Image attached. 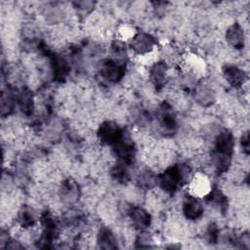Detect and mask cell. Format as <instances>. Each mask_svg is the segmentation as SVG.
I'll return each instance as SVG.
<instances>
[{"label": "cell", "mask_w": 250, "mask_h": 250, "mask_svg": "<svg viewBox=\"0 0 250 250\" xmlns=\"http://www.w3.org/2000/svg\"><path fill=\"white\" fill-rule=\"evenodd\" d=\"M150 77L155 85L165 84L168 78V68L164 62H156L151 66Z\"/></svg>", "instance_id": "cell-7"}, {"label": "cell", "mask_w": 250, "mask_h": 250, "mask_svg": "<svg viewBox=\"0 0 250 250\" xmlns=\"http://www.w3.org/2000/svg\"><path fill=\"white\" fill-rule=\"evenodd\" d=\"M181 180L180 170H168L160 178V185L164 191H172Z\"/></svg>", "instance_id": "cell-4"}, {"label": "cell", "mask_w": 250, "mask_h": 250, "mask_svg": "<svg viewBox=\"0 0 250 250\" xmlns=\"http://www.w3.org/2000/svg\"><path fill=\"white\" fill-rule=\"evenodd\" d=\"M184 214L190 220L197 219L203 212L200 202L196 199H189L184 204Z\"/></svg>", "instance_id": "cell-9"}, {"label": "cell", "mask_w": 250, "mask_h": 250, "mask_svg": "<svg viewBox=\"0 0 250 250\" xmlns=\"http://www.w3.org/2000/svg\"><path fill=\"white\" fill-rule=\"evenodd\" d=\"M116 34L119 37V40H132L136 35V32L133 26L125 23L117 28Z\"/></svg>", "instance_id": "cell-13"}, {"label": "cell", "mask_w": 250, "mask_h": 250, "mask_svg": "<svg viewBox=\"0 0 250 250\" xmlns=\"http://www.w3.org/2000/svg\"><path fill=\"white\" fill-rule=\"evenodd\" d=\"M226 80L233 86H243L245 83V74L243 69L236 66H228L225 71Z\"/></svg>", "instance_id": "cell-6"}, {"label": "cell", "mask_w": 250, "mask_h": 250, "mask_svg": "<svg viewBox=\"0 0 250 250\" xmlns=\"http://www.w3.org/2000/svg\"><path fill=\"white\" fill-rule=\"evenodd\" d=\"M98 240L102 244V247H104V248L114 247L113 246V243L115 242L114 236H113L112 232L109 229H103L100 231Z\"/></svg>", "instance_id": "cell-12"}, {"label": "cell", "mask_w": 250, "mask_h": 250, "mask_svg": "<svg viewBox=\"0 0 250 250\" xmlns=\"http://www.w3.org/2000/svg\"><path fill=\"white\" fill-rule=\"evenodd\" d=\"M188 190L189 193L194 197H202L207 195L211 190L209 178L203 173H196L189 180Z\"/></svg>", "instance_id": "cell-1"}, {"label": "cell", "mask_w": 250, "mask_h": 250, "mask_svg": "<svg viewBox=\"0 0 250 250\" xmlns=\"http://www.w3.org/2000/svg\"><path fill=\"white\" fill-rule=\"evenodd\" d=\"M99 137L104 143H111L118 137V129L112 123H104L99 132Z\"/></svg>", "instance_id": "cell-10"}, {"label": "cell", "mask_w": 250, "mask_h": 250, "mask_svg": "<svg viewBox=\"0 0 250 250\" xmlns=\"http://www.w3.org/2000/svg\"><path fill=\"white\" fill-rule=\"evenodd\" d=\"M153 46H154L153 38L149 34L145 32L136 34L131 40V48L139 56L152 51L154 49Z\"/></svg>", "instance_id": "cell-2"}, {"label": "cell", "mask_w": 250, "mask_h": 250, "mask_svg": "<svg viewBox=\"0 0 250 250\" xmlns=\"http://www.w3.org/2000/svg\"><path fill=\"white\" fill-rule=\"evenodd\" d=\"M194 98L201 105H210L216 99V93L212 86L201 84L195 88Z\"/></svg>", "instance_id": "cell-3"}, {"label": "cell", "mask_w": 250, "mask_h": 250, "mask_svg": "<svg viewBox=\"0 0 250 250\" xmlns=\"http://www.w3.org/2000/svg\"><path fill=\"white\" fill-rule=\"evenodd\" d=\"M132 223L139 228H146L149 225V215L148 213L140 207H136L131 211Z\"/></svg>", "instance_id": "cell-11"}, {"label": "cell", "mask_w": 250, "mask_h": 250, "mask_svg": "<svg viewBox=\"0 0 250 250\" xmlns=\"http://www.w3.org/2000/svg\"><path fill=\"white\" fill-rule=\"evenodd\" d=\"M226 39L232 47H238L243 45V29L237 23H233L227 28Z\"/></svg>", "instance_id": "cell-5"}, {"label": "cell", "mask_w": 250, "mask_h": 250, "mask_svg": "<svg viewBox=\"0 0 250 250\" xmlns=\"http://www.w3.org/2000/svg\"><path fill=\"white\" fill-rule=\"evenodd\" d=\"M122 70V66L115 62H108L102 68L103 75L105 77V79L112 82H115L121 78Z\"/></svg>", "instance_id": "cell-8"}]
</instances>
